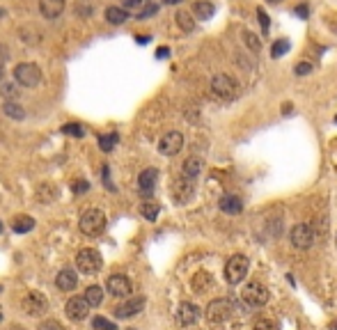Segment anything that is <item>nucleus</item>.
I'll return each mask as SVG.
<instances>
[{"label":"nucleus","instance_id":"nucleus-5","mask_svg":"<svg viewBox=\"0 0 337 330\" xmlns=\"http://www.w3.org/2000/svg\"><path fill=\"white\" fill-rule=\"evenodd\" d=\"M14 81L21 87H37L42 81V69L32 62H21L14 67Z\"/></svg>","mask_w":337,"mask_h":330},{"label":"nucleus","instance_id":"nucleus-51","mask_svg":"<svg viewBox=\"0 0 337 330\" xmlns=\"http://www.w3.org/2000/svg\"><path fill=\"white\" fill-rule=\"evenodd\" d=\"M3 14H5V12H3V9H0V16H3Z\"/></svg>","mask_w":337,"mask_h":330},{"label":"nucleus","instance_id":"nucleus-12","mask_svg":"<svg viewBox=\"0 0 337 330\" xmlns=\"http://www.w3.org/2000/svg\"><path fill=\"white\" fill-rule=\"evenodd\" d=\"M65 312L69 319H74V321H83V319H87V312H90V303L85 300V296H78V298H69L65 305Z\"/></svg>","mask_w":337,"mask_h":330},{"label":"nucleus","instance_id":"nucleus-16","mask_svg":"<svg viewBox=\"0 0 337 330\" xmlns=\"http://www.w3.org/2000/svg\"><path fill=\"white\" fill-rule=\"evenodd\" d=\"M177 319L182 326H193L200 319V307L195 303H182L177 309Z\"/></svg>","mask_w":337,"mask_h":330},{"label":"nucleus","instance_id":"nucleus-19","mask_svg":"<svg viewBox=\"0 0 337 330\" xmlns=\"http://www.w3.org/2000/svg\"><path fill=\"white\" fill-rule=\"evenodd\" d=\"M218 206H221V211H225V213H229V216H236L243 211V202H241V198H236V195H223Z\"/></svg>","mask_w":337,"mask_h":330},{"label":"nucleus","instance_id":"nucleus-22","mask_svg":"<svg viewBox=\"0 0 337 330\" xmlns=\"http://www.w3.org/2000/svg\"><path fill=\"white\" fill-rule=\"evenodd\" d=\"M211 287H213V280H211V275H209L207 270H200V273L193 278V289L197 294H204L207 289H211Z\"/></svg>","mask_w":337,"mask_h":330},{"label":"nucleus","instance_id":"nucleus-32","mask_svg":"<svg viewBox=\"0 0 337 330\" xmlns=\"http://www.w3.org/2000/svg\"><path fill=\"white\" fill-rule=\"evenodd\" d=\"M0 94L7 101H16L18 96H21V90H18V85H14V83H5V85L0 87Z\"/></svg>","mask_w":337,"mask_h":330},{"label":"nucleus","instance_id":"nucleus-13","mask_svg":"<svg viewBox=\"0 0 337 330\" xmlns=\"http://www.w3.org/2000/svg\"><path fill=\"white\" fill-rule=\"evenodd\" d=\"M106 289H108V294H112V296L122 298V296H129L131 294V282L126 275H110L108 282H106Z\"/></svg>","mask_w":337,"mask_h":330},{"label":"nucleus","instance_id":"nucleus-23","mask_svg":"<svg viewBox=\"0 0 337 330\" xmlns=\"http://www.w3.org/2000/svg\"><path fill=\"white\" fill-rule=\"evenodd\" d=\"M32 227H35V220H32L30 216H16V218L12 220V229L16 231V234H28Z\"/></svg>","mask_w":337,"mask_h":330},{"label":"nucleus","instance_id":"nucleus-38","mask_svg":"<svg viewBox=\"0 0 337 330\" xmlns=\"http://www.w3.org/2000/svg\"><path fill=\"white\" fill-rule=\"evenodd\" d=\"M39 330H65L60 321H55V319H46V321L39 323Z\"/></svg>","mask_w":337,"mask_h":330},{"label":"nucleus","instance_id":"nucleus-33","mask_svg":"<svg viewBox=\"0 0 337 330\" xmlns=\"http://www.w3.org/2000/svg\"><path fill=\"white\" fill-rule=\"evenodd\" d=\"M252 330H280V326H277L275 319H271V317H262V319H257V321H255Z\"/></svg>","mask_w":337,"mask_h":330},{"label":"nucleus","instance_id":"nucleus-37","mask_svg":"<svg viewBox=\"0 0 337 330\" xmlns=\"http://www.w3.org/2000/svg\"><path fill=\"white\" fill-rule=\"evenodd\" d=\"M257 21H260V26H262V32L266 34V32H268V28H271V18H268V14L264 12L262 7L257 9Z\"/></svg>","mask_w":337,"mask_h":330},{"label":"nucleus","instance_id":"nucleus-26","mask_svg":"<svg viewBox=\"0 0 337 330\" xmlns=\"http://www.w3.org/2000/svg\"><path fill=\"white\" fill-rule=\"evenodd\" d=\"M177 26L182 28L184 32H193L195 30V16L193 14H188V12H177Z\"/></svg>","mask_w":337,"mask_h":330},{"label":"nucleus","instance_id":"nucleus-20","mask_svg":"<svg viewBox=\"0 0 337 330\" xmlns=\"http://www.w3.org/2000/svg\"><path fill=\"white\" fill-rule=\"evenodd\" d=\"M216 14V5L209 3V0H195L193 3V16L200 18V21H207Z\"/></svg>","mask_w":337,"mask_h":330},{"label":"nucleus","instance_id":"nucleus-39","mask_svg":"<svg viewBox=\"0 0 337 330\" xmlns=\"http://www.w3.org/2000/svg\"><path fill=\"white\" fill-rule=\"evenodd\" d=\"M156 12H158V7H156V5H154V3H149V5H147V7H145V9H143V12H140V14H138V18H140V21H145V18H149V16H154V14H156Z\"/></svg>","mask_w":337,"mask_h":330},{"label":"nucleus","instance_id":"nucleus-14","mask_svg":"<svg viewBox=\"0 0 337 330\" xmlns=\"http://www.w3.org/2000/svg\"><path fill=\"white\" fill-rule=\"evenodd\" d=\"M156 181H158V170H154V167H147V170L140 172V177H138L140 195H145V198H151V193H154V188H156Z\"/></svg>","mask_w":337,"mask_h":330},{"label":"nucleus","instance_id":"nucleus-46","mask_svg":"<svg viewBox=\"0 0 337 330\" xmlns=\"http://www.w3.org/2000/svg\"><path fill=\"white\" fill-rule=\"evenodd\" d=\"M165 5H179V3H184V0H163Z\"/></svg>","mask_w":337,"mask_h":330},{"label":"nucleus","instance_id":"nucleus-40","mask_svg":"<svg viewBox=\"0 0 337 330\" xmlns=\"http://www.w3.org/2000/svg\"><path fill=\"white\" fill-rule=\"evenodd\" d=\"M294 71L299 73V76H305V73H310V71H312V65H310V62H299Z\"/></svg>","mask_w":337,"mask_h":330},{"label":"nucleus","instance_id":"nucleus-11","mask_svg":"<svg viewBox=\"0 0 337 330\" xmlns=\"http://www.w3.org/2000/svg\"><path fill=\"white\" fill-rule=\"evenodd\" d=\"M23 309H26L30 317H39V314H44L48 309V300L44 294L30 292L26 298H23Z\"/></svg>","mask_w":337,"mask_h":330},{"label":"nucleus","instance_id":"nucleus-27","mask_svg":"<svg viewBox=\"0 0 337 330\" xmlns=\"http://www.w3.org/2000/svg\"><path fill=\"white\" fill-rule=\"evenodd\" d=\"M85 300L90 303V307H99L101 300H104V292H101V287H87L85 289Z\"/></svg>","mask_w":337,"mask_h":330},{"label":"nucleus","instance_id":"nucleus-45","mask_svg":"<svg viewBox=\"0 0 337 330\" xmlns=\"http://www.w3.org/2000/svg\"><path fill=\"white\" fill-rule=\"evenodd\" d=\"M149 34H138V37H135V42H138V44H149Z\"/></svg>","mask_w":337,"mask_h":330},{"label":"nucleus","instance_id":"nucleus-17","mask_svg":"<svg viewBox=\"0 0 337 330\" xmlns=\"http://www.w3.org/2000/svg\"><path fill=\"white\" fill-rule=\"evenodd\" d=\"M65 7H67L65 0H39V12L46 18H57L65 12Z\"/></svg>","mask_w":337,"mask_h":330},{"label":"nucleus","instance_id":"nucleus-31","mask_svg":"<svg viewBox=\"0 0 337 330\" xmlns=\"http://www.w3.org/2000/svg\"><path fill=\"white\" fill-rule=\"evenodd\" d=\"M289 48H291L289 39L282 37V39H277V42L271 46V55L273 57H282V55H287V53H289Z\"/></svg>","mask_w":337,"mask_h":330},{"label":"nucleus","instance_id":"nucleus-50","mask_svg":"<svg viewBox=\"0 0 337 330\" xmlns=\"http://www.w3.org/2000/svg\"><path fill=\"white\" fill-rule=\"evenodd\" d=\"M0 81H3V67H0Z\"/></svg>","mask_w":337,"mask_h":330},{"label":"nucleus","instance_id":"nucleus-21","mask_svg":"<svg viewBox=\"0 0 337 330\" xmlns=\"http://www.w3.org/2000/svg\"><path fill=\"white\" fill-rule=\"evenodd\" d=\"M106 21L110 26H122V23L129 21V12L124 7H108L106 9Z\"/></svg>","mask_w":337,"mask_h":330},{"label":"nucleus","instance_id":"nucleus-9","mask_svg":"<svg viewBox=\"0 0 337 330\" xmlns=\"http://www.w3.org/2000/svg\"><path fill=\"white\" fill-rule=\"evenodd\" d=\"M184 149V135L179 131H168L158 140V151L163 156H174Z\"/></svg>","mask_w":337,"mask_h":330},{"label":"nucleus","instance_id":"nucleus-2","mask_svg":"<svg viewBox=\"0 0 337 330\" xmlns=\"http://www.w3.org/2000/svg\"><path fill=\"white\" fill-rule=\"evenodd\" d=\"M78 227H81L83 234L87 236H99L101 231L106 229V213L99 209H87L81 213V220H78Z\"/></svg>","mask_w":337,"mask_h":330},{"label":"nucleus","instance_id":"nucleus-10","mask_svg":"<svg viewBox=\"0 0 337 330\" xmlns=\"http://www.w3.org/2000/svg\"><path fill=\"white\" fill-rule=\"evenodd\" d=\"M195 179H188V177H179L177 181H174V186H172V198L177 204H186V202L193 198V193H195V184H193Z\"/></svg>","mask_w":337,"mask_h":330},{"label":"nucleus","instance_id":"nucleus-24","mask_svg":"<svg viewBox=\"0 0 337 330\" xmlns=\"http://www.w3.org/2000/svg\"><path fill=\"white\" fill-rule=\"evenodd\" d=\"M200 170H202V161L200 159H186L184 161V167H182V174L188 177V179H197Z\"/></svg>","mask_w":337,"mask_h":330},{"label":"nucleus","instance_id":"nucleus-47","mask_svg":"<svg viewBox=\"0 0 337 330\" xmlns=\"http://www.w3.org/2000/svg\"><path fill=\"white\" fill-rule=\"evenodd\" d=\"M266 3H271V5H277V3H282V0H266Z\"/></svg>","mask_w":337,"mask_h":330},{"label":"nucleus","instance_id":"nucleus-43","mask_svg":"<svg viewBox=\"0 0 337 330\" xmlns=\"http://www.w3.org/2000/svg\"><path fill=\"white\" fill-rule=\"evenodd\" d=\"M168 53H170V48L163 46V48H158V51H156V57H158V60H163V57H168Z\"/></svg>","mask_w":337,"mask_h":330},{"label":"nucleus","instance_id":"nucleus-49","mask_svg":"<svg viewBox=\"0 0 337 330\" xmlns=\"http://www.w3.org/2000/svg\"><path fill=\"white\" fill-rule=\"evenodd\" d=\"M12 330H26V328H21V326H16V328H12Z\"/></svg>","mask_w":337,"mask_h":330},{"label":"nucleus","instance_id":"nucleus-42","mask_svg":"<svg viewBox=\"0 0 337 330\" xmlns=\"http://www.w3.org/2000/svg\"><path fill=\"white\" fill-rule=\"evenodd\" d=\"M7 57H9V53H7V46H3V44H0V67H3L5 62H7Z\"/></svg>","mask_w":337,"mask_h":330},{"label":"nucleus","instance_id":"nucleus-48","mask_svg":"<svg viewBox=\"0 0 337 330\" xmlns=\"http://www.w3.org/2000/svg\"><path fill=\"white\" fill-rule=\"evenodd\" d=\"M330 330H337V321H333V323H330Z\"/></svg>","mask_w":337,"mask_h":330},{"label":"nucleus","instance_id":"nucleus-44","mask_svg":"<svg viewBox=\"0 0 337 330\" xmlns=\"http://www.w3.org/2000/svg\"><path fill=\"white\" fill-rule=\"evenodd\" d=\"M296 14H299L301 18H307V5H301V7H296Z\"/></svg>","mask_w":337,"mask_h":330},{"label":"nucleus","instance_id":"nucleus-28","mask_svg":"<svg viewBox=\"0 0 337 330\" xmlns=\"http://www.w3.org/2000/svg\"><path fill=\"white\" fill-rule=\"evenodd\" d=\"M243 44H246V46L250 48L252 53H260L262 51V37H257V34L250 32V30H243Z\"/></svg>","mask_w":337,"mask_h":330},{"label":"nucleus","instance_id":"nucleus-8","mask_svg":"<svg viewBox=\"0 0 337 330\" xmlns=\"http://www.w3.org/2000/svg\"><path fill=\"white\" fill-rule=\"evenodd\" d=\"M232 312H234L232 300H227V298H216L207 305V319L211 323H225L232 317Z\"/></svg>","mask_w":337,"mask_h":330},{"label":"nucleus","instance_id":"nucleus-3","mask_svg":"<svg viewBox=\"0 0 337 330\" xmlns=\"http://www.w3.org/2000/svg\"><path fill=\"white\" fill-rule=\"evenodd\" d=\"M248 268H250V259L246 255H234L225 264V280L229 284H241L248 275Z\"/></svg>","mask_w":337,"mask_h":330},{"label":"nucleus","instance_id":"nucleus-34","mask_svg":"<svg viewBox=\"0 0 337 330\" xmlns=\"http://www.w3.org/2000/svg\"><path fill=\"white\" fill-rule=\"evenodd\" d=\"M117 140H120V135H117V133H108V135H101L99 138V147L104 151H110L112 147L117 145Z\"/></svg>","mask_w":337,"mask_h":330},{"label":"nucleus","instance_id":"nucleus-1","mask_svg":"<svg viewBox=\"0 0 337 330\" xmlns=\"http://www.w3.org/2000/svg\"><path fill=\"white\" fill-rule=\"evenodd\" d=\"M239 300H241L243 309H260L268 300V289L264 287L262 282H248L246 287H243Z\"/></svg>","mask_w":337,"mask_h":330},{"label":"nucleus","instance_id":"nucleus-15","mask_svg":"<svg viewBox=\"0 0 337 330\" xmlns=\"http://www.w3.org/2000/svg\"><path fill=\"white\" fill-rule=\"evenodd\" d=\"M145 296H135V298H129L124 305H120V307L115 309V314L120 319H131V317H135V314H140L145 309Z\"/></svg>","mask_w":337,"mask_h":330},{"label":"nucleus","instance_id":"nucleus-52","mask_svg":"<svg viewBox=\"0 0 337 330\" xmlns=\"http://www.w3.org/2000/svg\"><path fill=\"white\" fill-rule=\"evenodd\" d=\"M335 124H337V115H335Z\"/></svg>","mask_w":337,"mask_h":330},{"label":"nucleus","instance_id":"nucleus-18","mask_svg":"<svg viewBox=\"0 0 337 330\" xmlns=\"http://www.w3.org/2000/svg\"><path fill=\"white\" fill-rule=\"evenodd\" d=\"M55 284H57V289H62V292H71V289H76V284H78L76 270L74 268H62L60 273H57V278H55Z\"/></svg>","mask_w":337,"mask_h":330},{"label":"nucleus","instance_id":"nucleus-29","mask_svg":"<svg viewBox=\"0 0 337 330\" xmlns=\"http://www.w3.org/2000/svg\"><path fill=\"white\" fill-rule=\"evenodd\" d=\"M149 3H151V0H122V7H124L126 12H133L135 16H138V14L143 12Z\"/></svg>","mask_w":337,"mask_h":330},{"label":"nucleus","instance_id":"nucleus-6","mask_svg":"<svg viewBox=\"0 0 337 330\" xmlns=\"http://www.w3.org/2000/svg\"><path fill=\"white\" fill-rule=\"evenodd\" d=\"M211 92L218 96V99L229 101L239 94V85L234 83L232 76H227V73H216V76L211 78Z\"/></svg>","mask_w":337,"mask_h":330},{"label":"nucleus","instance_id":"nucleus-30","mask_svg":"<svg viewBox=\"0 0 337 330\" xmlns=\"http://www.w3.org/2000/svg\"><path fill=\"white\" fill-rule=\"evenodd\" d=\"M140 213L145 216V220H156L161 213V206L156 204V202H145V204L140 206Z\"/></svg>","mask_w":337,"mask_h":330},{"label":"nucleus","instance_id":"nucleus-53","mask_svg":"<svg viewBox=\"0 0 337 330\" xmlns=\"http://www.w3.org/2000/svg\"><path fill=\"white\" fill-rule=\"evenodd\" d=\"M0 229H3V223H0Z\"/></svg>","mask_w":337,"mask_h":330},{"label":"nucleus","instance_id":"nucleus-4","mask_svg":"<svg viewBox=\"0 0 337 330\" xmlns=\"http://www.w3.org/2000/svg\"><path fill=\"white\" fill-rule=\"evenodd\" d=\"M101 264H104V259H101V253L94 248H83L81 253H78L76 257V266L81 273L85 275H94L101 270Z\"/></svg>","mask_w":337,"mask_h":330},{"label":"nucleus","instance_id":"nucleus-54","mask_svg":"<svg viewBox=\"0 0 337 330\" xmlns=\"http://www.w3.org/2000/svg\"><path fill=\"white\" fill-rule=\"evenodd\" d=\"M335 241H337V239H335Z\"/></svg>","mask_w":337,"mask_h":330},{"label":"nucleus","instance_id":"nucleus-7","mask_svg":"<svg viewBox=\"0 0 337 330\" xmlns=\"http://www.w3.org/2000/svg\"><path fill=\"white\" fill-rule=\"evenodd\" d=\"M289 239H291V245L294 248H299V250H307V248H312L314 245V229L310 227L307 223H299V225H294L289 231Z\"/></svg>","mask_w":337,"mask_h":330},{"label":"nucleus","instance_id":"nucleus-36","mask_svg":"<svg viewBox=\"0 0 337 330\" xmlns=\"http://www.w3.org/2000/svg\"><path fill=\"white\" fill-rule=\"evenodd\" d=\"M92 328L94 330H117L115 323L108 321V319H104V317H96L94 321H92Z\"/></svg>","mask_w":337,"mask_h":330},{"label":"nucleus","instance_id":"nucleus-41","mask_svg":"<svg viewBox=\"0 0 337 330\" xmlns=\"http://www.w3.org/2000/svg\"><path fill=\"white\" fill-rule=\"evenodd\" d=\"M87 188H90V184H85L83 179H78L76 184H74V193H85Z\"/></svg>","mask_w":337,"mask_h":330},{"label":"nucleus","instance_id":"nucleus-35","mask_svg":"<svg viewBox=\"0 0 337 330\" xmlns=\"http://www.w3.org/2000/svg\"><path fill=\"white\" fill-rule=\"evenodd\" d=\"M62 133H67V135H74V138H83V135H85L83 126L76 124V122H71V124H65V126H62Z\"/></svg>","mask_w":337,"mask_h":330},{"label":"nucleus","instance_id":"nucleus-25","mask_svg":"<svg viewBox=\"0 0 337 330\" xmlns=\"http://www.w3.org/2000/svg\"><path fill=\"white\" fill-rule=\"evenodd\" d=\"M3 110H5V115H7L9 120H23V117H26L23 106H21V103H16V101H5Z\"/></svg>","mask_w":337,"mask_h":330}]
</instances>
